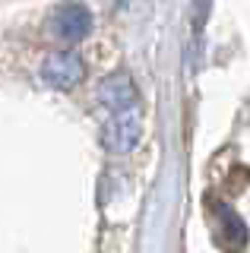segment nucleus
Instances as JSON below:
<instances>
[{
	"instance_id": "f257e3e1",
	"label": "nucleus",
	"mask_w": 250,
	"mask_h": 253,
	"mask_svg": "<svg viewBox=\"0 0 250 253\" xmlns=\"http://www.w3.org/2000/svg\"><path fill=\"white\" fill-rule=\"evenodd\" d=\"M143 136V117L139 108H127V111H111V117L101 126V142H105L108 152L124 155L139 142Z\"/></svg>"
},
{
	"instance_id": "f03ea898",
	"label": "nucleus",
	"mask_w": 250,
	"mask_h": 253,
	"mask_svg": "<svg viewBox=\"0 0 250 253\" xmlns=\"http://www.w3.org/2000/svg\"><path fill=\"white\" fill-rule=\"evenodd\" d=\"M42 79L57 92H70L85 79V63L76 51H57L48 54L42 63Z\"/></svg>"
},
{
	"instance_id": "7ed1b4c3",
	"label": "nucleus",
	"mask_w": 250,
	"mask_h": 253,
	"mask_svg": "<svg viewBox=\"0 0 250 253\" xmlns=\"http://www.w3.org/2000/svg\"><path fill=\"white\" fill-rule=\"evenodd\" d=\"M98 101L108 111H127V108H139V92L136 83L130 79V73H111L98 83Z\"/></svg>"
},
{
	"instance_id": "20e7f679",
	"label": "nucleus",
	"mask_w": 250,
	"mask_h": 253,
	"mask_svg": "<svg viewBox=\"0 0 250 253\" xmlns=\"http://www.w3.org/2000/svg\"><path fill=\"white\" fill-rule=\"evenodd\" d=\"M51 29H54V35H57L60 42H67V44L83 42V38L92 32V13L85 10V6H80V3H64L57 13H54Z\"/></svg>"
},
{
	"instance_id": "39448f33",
	"label": "nucleus",
	"mask_w": 250,
	"mask_h": 253,
	"mask_svg": "<svg viewBox=\"0 0 250 253\" xmlns=\"http://www.w3.org/2000/svg\"><path fill=\"white\" fill-rule=\"evenodd\" d=\"M212 209H215L218 225H222V241L228 244V247H244L250 234H247V225L241 221V215L225 203H212Z\"/></svg>"
},
{
	"instance_id": "423d86ee",
	"label": "nucleus",
	"mask_w": 250,
	"mask_h": 253,
	"mask_svg": "<svg viewBox=\"0 0 250 253\" xmlns=\"http://www.w3.org/2000/svg\"><path fill=\"white\" fill-rule=\"evenodd\" d=\"M108 3H114V6H124V3H127V0H108Z\"/></svg>"
}]
</instances>
